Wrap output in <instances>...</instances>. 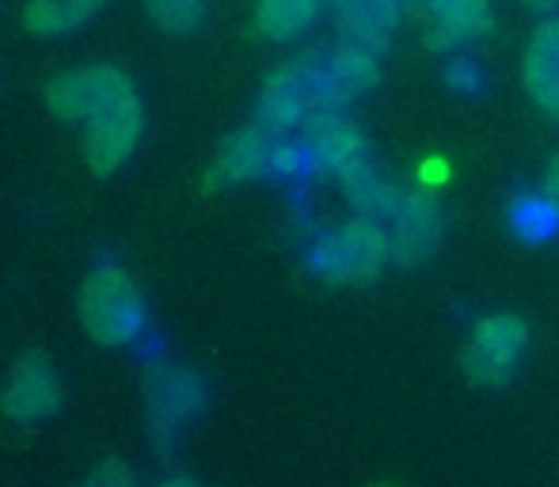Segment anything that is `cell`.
<instances>
[{
	"label": "cell",
	"instance_id": "1",
	"mask_svg": "<svg viewBox=\"0 0 559 487\" xmlns=\"http://www.w3.org/2000/svg\"><path fill=\"white\" fill-rule=\"evenodd\" d=\"M309 266L324 282H346V286H366L381 278L384 263L392 259V237L377 217H354L309 243Z\"/></svg>",
	"mask_w": 559,
	"mask_h": 487
},
{
	"label": "cell",
	"instance_id": "2",
	"mask_svg": "<svg viewBox=\"0 0 559 487\" xmlns=\"http://www.w3.org/2000/svg\"><path fill=\"white\" fill-rule=\"evenodd\" d=\"M76 309H81L84 332L107 347L138 343L145 335V297L138 282L118 266H99L84 278Z\"/></svg>",
	"mask_w": 559,
	"mask_h": 487
},
{
	"label": "cell",
	"instance_id": "3",
	"mask_svg": "<svg viewBox=\"0 0 559 487\" xmlns=\"http://www.w3.org/2000/svg\"><path fill=\"white\" fill-rule=\"evenodd\" d=\"M525 347H530V324L514 312H495L484 317L472 332V343L464 351V373L476 384L499 389L518 373Z\"/></svg>",
	"mask_w": 559,
	"mask_h": 487
},
{
	"label": "cell",
	"instance_id": "4",
	"mask_svg": "<svg viewBox=\"0 0 559 487\" xmlns=\"http://www.w3.org/2000/svg\"><path fill=\"white\" fill-rule=\"evenodd\" d=\"M305 69H309L312 84V104L317 111H338L343 104L358 99L361 92H369L381 81V69H377V54L366 46H338L332 54H305Z\"/></svg>",
	"mask_w": 559,
	"mask_h": 487
},
{
	"label": "cell",
	"instance_id": "5",
	"mask_svg": "<svg viewBox=\"0 0 559 487\" xmlns=\"http://www.w3.org/2000/svg\"><path fill=\"white\" fill-rule=\"evenodd\" d=\"M133 99V81L118 69H73L46 84V107L58 119H96L99 111Z\"/></svg>",
	"mask_w": 559,
	"mask_h": 487
},
{
	"label": "cell",
	"instance_id": "6",
	"mask_svg": "<svg viewBox=\"0 0 559 487\" xmlns=\"http://www.w3.org/2000/svg\"><path fill=\"white\" fill-rule=\"evenodd\" d=\"M301 145L312 168L335 179L369 161L366 138L350 119H343V111H312L301 122Z\"/></svg>",
	"mask_w": 559,
	"mask_h": 487
},
{
	"label": "cell",
	"instance_id": "7",
	"mask_svg": "<svg viewBox=\"0 0 559 487\" xmlns=\"http://www.w3.org/2000/svg\"><path fill=\"white\" fill-rule=\"evenodd\" d=\"M442 229H445L442 202L430 191H407L400 210L392 214V229H389L392 259H396L400 266L427 263L438 251V243H442Z\"/></svg>",
	"mask_w": 559,
	"mask_h": 487
},
{
	"label": "cell",
	"instance_id": "8",
	"mask_svg": "<svg viewBox=\"0 0 559 487\" xmlns=\"http://www.w3.org/2000/svg\"><path fill=\"white\" fill-rule=\"evenodd\" d=\"M61 407V381L58 369L46 355H23L15 363L4 389V412L15 423H43Z\"/></svg>",
	"mask_w": 559,
	"mask_h": 487
},
{
	"label": "cell",
	"instance_id": "9",
	"mask_svg": "<svg viewBox=\"0 0 559 487\" xmlns=\"http://www.w3.org/2000/svg\"><path fill=\"white\" fill-rule=\"evenodd\" d=\"M148 407L156 419V438H164V430H176L183 423L199 419L206 407V384L194 369L187 366H153L148 377Z\"/></svg>",
	"mask_w": 559,
	"mask_h": 487
},
{
	"label": "cell",
	"instance_id": "10",
	"mask_svg": "<svg viewBox=\"0 0 559 487\" xmlns=\"http://www.w3.org/2000/svg\"><path fill=\"white\" fill-rule=\"evenodd\" d=\"M88 122H92L88 126V164L99 176H111L115 168H122V164L130 161L133 145H138V138H141L145 115H141L138 96L107 107V111H99L96 119H88Z\"/></svg>",
	"mask_w": 559,
	"mask_h": 487
},
{
	"label": "cell",
	"instance_id": "11",
	"mask_svg": "<svg viewBox=\"0 0 559 487\" xmlns=\"http://www.w3.org/2000/svg\"><path fill=\"white\" fill-rule=\"evenodd\" d=\"M312 111H317V104H312L309 69H305L301 58H297L294 66L266 76L263 96H259V126H263L266 133L294 130V126H301Z\"/></svg>",
	"mask_w": 559,
	"mask_h": 487
},
{
	"label": "cell",
	"instance_id": "12",
	"mask_svg": "<svg viewBox=\"0 0 559 487\" xmlns=\"http://www.w3.org/2000/svg\"><path fill=\"white\" fill-rule=\"evenodd\" d=\"M522 81L533 104L559 119V20H545L522 61Z\"/></svg>",
	"mask_w": 559,
	"mask_h": 487
},
{
	"label": "cell",
	"instance_id": "13",
	"mask_svg": "<svg viewBox=\"0 0 559 487\" xmlns=\"http://www.w3.org/2000/svg\"><path fill=\"white\" fill-rule=\"evenodd\" d=\"M332 8L346 43L366 46L373 54L389 46V35L396 31L400 12H404L400 0H332Z\"/></svg>",
	"mask_w": 559,
	"mask_h": 487
},
{
	"label": "cell",
	"instance_id": "14",
	"mask_svg": "<svg viewBox=\"0 0 559 487\" xmlns=\"http://www.w3.org/2000/svg\"><path fill=\"white\" fill-rule=\"evenodd\" d=\"M423 4L435 15V27L427 35V46H435V50L476 43L495 27L487 0H423Z\"/></svg>",
	"mask_w": 559,
	"mask_h": 487
},
{
	"label": "cell",
	"instance_id": "15",
	"mask_svg": "<svg viewBox=\"0 0 559 487\" xmlns=\"http://www.w3.org/2000/svg\"><path fill=\"white\" fill-rule=\"evenodd\" d=\"M271 138L274 133H266L263 126H248V130H236L233 138H225L214 171H210V183H243V179L271 171Z\"/></svg>",
	"mask_w": 559,
	"mask_h": 487
},
{
	"label": "cell",
	"instance_id": "16",
	"mask_svg": "<svg viewBox=\"0 0 559 487\" xmlns=\"http://www.w3.org/2000/svg\"><path fill=\"white\" fill-rule=\"evenodd\" d=\"M338 183H343L346 202H350L361 217H377V222L392 217L400 210V202H404V191H400L396 183H389L369 161L350 168L346 176H338Z\"/></svg>",
	"mask_w": 559,
	"mask_h": 487
},
{
	"label": "cell",
	"instance_id": "17",
	"mask_svg": "<svg viewBox=\"0 0 559 487\" xmlns=\"http://www.w3.org/2000/svg\"><path fill=\"white\" fill-rule=\"evenodd\" d=\"M320 12V0H259L255 8V27L271 43H289L301 31L312 27Z\"/></svg>",
	"mask_w": 559,
	"mask_h": 487
},
{
	"label": "cell",
	"instance_id": "18",
	"mask_svg": "<svg viewBox=\"0 0 559 487\" xmlns=\"http://www.w3.org/2000/svg\"><path fill=\"white\" fill-rule=\"evenodd\" d=\"M510 229L530 243H545L559 233V206L548 194H518L510 202Z\"/></svg>",
	"mask_w": 559,
	"mask_h": 487
},
{
	"label": "cell",
	"instance_id": "19",
	"mask_svg": "<svg viewBox=\"0 0 559 487\" xmlns=\"http://www.w3.org/2000/svg\"><path fill=\"white\" fill-rule=\"evenodd\" d=\"M153 20L160 23L164 31H176V35H187L202 23L206 15V0H145Z\"/></svg>",
	"mask_w": 559,
	"mask_h": 487
},
{
	"label": "cell",
	"instance_id": "20",
	"mask_svg": "<svg viewBox=\"0 0 559 487\" xmlns=\"http://www.w3.org/2000/svg\"><path fill=\"white\" fill-rule=\"evenodd\" d=\"M23 27L31 31V35H66V31H73V15H69L66 0H31L27 8H23Z\"/></svg>",
	"mask_w": 559,
	"mask_h": 487
},
{
	"label": "cell",
	"instance_id": "21",
	"mask_svg": "<svg viewBox=\"0 0 559 487\" xmlns=\"http://www.w3.org/2000/svg\"><path fill=\"white\" fill-rule=\"evenodd\" d=\"M445 81H449V88L461 92V96H479V92H484V69L468 58H456L445 66Z\"/></svg>",
	"mask_w": 559,
	"mask_h": 487
},
{
	"label": "cell",
	"instance_id": "22",
	"mask_svg": "<svg viewBox=\"0 0 559 487\" xmlns=\"http://www.w3.org/2000/svg\"><path fill=\"white\" fill-rule=\"evenodd\" d=\"M309 153H305L301 141H286V145H274L271 153V176H301V171H309Z\"/></svg>",
	"mask_w": 559,
	"mask_h": 487
},
{
	"label": "cell",
	"instance_id": "23",
	"mask_svg": "<svg viewBox=\"0 0 559 487\" xmlns=\"http://www.w3.org/2000/svg\"><path fill=\"white\" fill-rule=\"evenodd\" d=\"M81 487H138V476H133V468L126 461H107Z\"/></svg>",
	"mask_w": 559,
	"mask_h": 487
},
{
	"label": "cell",
	"instance_id": "24",
	"mask_svg": "<svg viewBox=\"0 0 559 487\" xmlns=\"http://www.w3.org/2000/svg\"><path fill=\"white\" fill-rule=\"evenodd\" d=\"M66 8H69V15H73L76 27H81V23H88L92 15L104 8V0H66Z\"/></svg>",
	"mask_w": 559,
	"mask_h": 487
},
{
	"label": "cell",
	"instance_id": "25",
	"mask_svg": "<svg viewBox=\"0 0 559 487\" xmlns=\"http://www.w3.org/2000/svg\"><path fill=\"white\" fill-rule=\"evenodd\" d=\"M545 194L559 206V156L552 164H548V176H545Z\"/></svg>",
	"mask_w": 559,
	"mask_h": 487
},
{
	"label": "cell",
	"instance_id": "26",
	"mask_svg": "<svg viewBox=\"0 0 559 487\" xmlns=\"http://www.w3.org/2000/svg\"><path fill=\"white\" fill-rule=\"evenodd\" d=\"M552 4H556V0H530V8H537V12H548Z\"/></svg>",
	"mask_w": 559,
	"mask_h": 487
},
{
	"label": "cell",
	"instance_id": "27",
	"mask_svg": "<svg viewBox=\"0 0 559 487\" xmlns=\"http://www.w3.org/2000/svg\"><path fill=\"white\" fill-rule=\"evenodd\" d=\"M400 4H407V0H400Z\"/></svg>",
	"mask_w": 559,
	"mask_h": 487
}]
</instances>
